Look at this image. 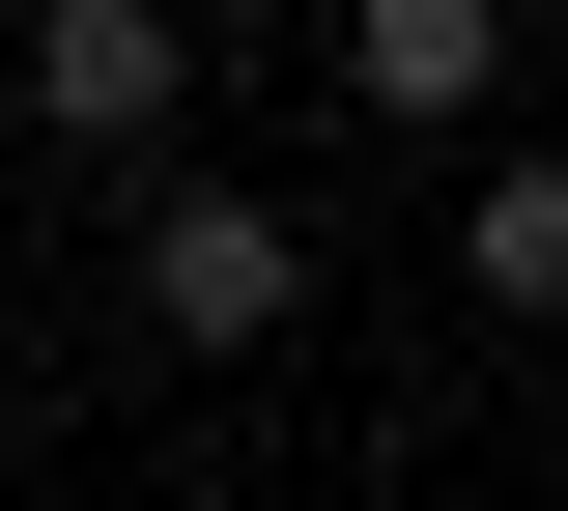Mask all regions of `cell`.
<instances>
[{"label": "cell", "instance_id": "1", "mask_svg": "<svg viewBox=\"0 0 568 511\" xmlns=\"http://www.w3.org/2000/svg\"><path fill=\"white\" fill-rule=\"evenodd\" d=\"M114 285H142L171 369H256L284 313H313V227H284L256 171H142V256H114Z\"/></svg>", "mask_w": 568, "mask_h": 511}, {"label": "cell", "instance_id": "2", "mask_svg": "<svg viewBox=\"0 0 568 511\" xmlns=\"http://www.w3.org/2000/svg\"><path fill=\"white\" fill-rule=\"evenodd\" d=\"M171 114H200V29L171 0H29V143L58 171H171Z\"/></svg>", "mask_w": 568, "mask_h": 511}, {"label": "cell", "instance_id": "3", "mask_svg": "<svg viewBox=\"0 0 568 511\" xmlns=\"http://www.w3.org/2000/svg\"><path fill=\"white\" fill-rule=\"evenodd\" d=\"M342 114L484 143V114H511V0H342Z\"/></svg>", "mask_w": 568, "mask_h": 511}, {"label": "cell", "instance_id": "4", "mask_svg": "<svg viewBox=\"0 0 568 511\" xmlns=\"http://www.w3.org/2000/svg\"><path fill=\"white\" fill-rule=\"evenodd\" d=\"M455 285H484L511 341L568 313V143H484V171H455Z\"/></svg>", "mask_w": 568, "mask_h": 511}]
</instances>
